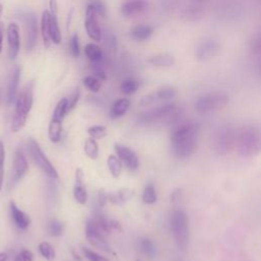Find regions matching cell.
Wrapping results in <instances>:
<instances>
[{
  "instance_id": "1",
  "label": "cell",
  "mask_w": 261,
  "mask_h": 261,
  "mask_svg": "<svg viewBox=\"0 0 261 261\" xmlns=\"http://www.w3.org/2000/svg\"><path fill=\"white\" fill-rule=\"evenodd\" d=\"M200 126L195 122H188L178 126L172 135V151L178 158H189L197 149Z\"/></svg>"
},
{
  "instance_id": "2",
  "label": "cell",
  "mask_w": 261,
  "mask_h": 261,
  "mask_svg": "<svg viewBox=\"0 0 261 261\" xmlns=\"http://www.w3.org/2000/svg\"><path fill=\"white\" fill-rule=\"evenodd\" d=\"M35 83L32 81L28 83L16 98V108L12 120V130L14 133L20 132L26 125L29 113L34 102Z\"/></svg>"
},
{
  "instance_id": "3",
  "label": "cell",
  "mask_w": 261,
  "mask_h": 261,
  "mask_svg": "<svg viewBox=\"0 0 261 261\" xmlns=\"http://www.w3.org/2000/svg\"><path fill=\"white\" fill-rule=\"evenodd\" d=\"M235 144L237 145L238 153L241 157H255L259 154L261 148L259 128L252 125L244 126L239 130L238 135L236 136Z\"/></svg>"
},
{
  "instance_id": "4",
  "label": "cell",
  "mask_w": 261,
  "mask_h": 261,
  "mask_svg": "<svg viewBox=\"0 0 261 261\" xmlns=\"http://www.w3.org/2000/svg\"><path fill=\"white\" fill-rule=\"evenodd\" d=\"M171 226L178 248L185 251L189 245L190 227L188 215L182 208L174 210L171 218Z\"/></svg>"
},
{
  "instance_id": "5",
  "label": "cell",
  "mask_w": 261,
  "mask_h": 261,
  "mask_svg": "<svg viewBox=\"0 0 261 261\" xmlns=\"http://www.w3.org/2000/svg\"><path fill=\"white\" fill-rule=\"evenodd\" d=\"M178 117L179 112L176 104H166L164 106L144 112L139 117V122L142 124L173 123L178 119Z\"/></svg>"
},
{
  "instance_id": "6",
  "label": "cell",
  "mask_w": 261,
  "mask_h": 261,
  "mask_svg": "<svg viewBox=\"0 0 261 261\" xmlns=\"http://www.w3.org/2000/svg\"><path fill=\"white\" fill-rule=\"evenodd\" d=\"M28 151L30 157L34 164L51 180H56L58 178V173L51 164V161L44 154L40 145L34 138H30L28 141Z\"/></svg>"
},
{
  "instance_id": "7",
  "label": "cell",
  "mask_w": 261,
  "mask_h": 261,
  "mask_svg": "<svg viewBox=\"0 0 261 261\" xmlns=\"http://www.w3.org/2000/svg\"><path fill=\"white\" fill-rule=\"evenodd\" d=\"M229 103V96L223 93H210L199 97L195 102V110L204 114L211 111L219 110Z\"/></svg>"
},
{
  "instance_id": "8",
  "label": "cell",
  "mask_w": 261,
  "mask_h": 261,
  "mask_svg": "<svg viewBox=\"0 0 261 261\" xmlns=\"http://www.w3.org/2000/svg\"><path fill=\"white\" fill-rule=\"evenodd\" d=\"M236 141V133L231 126H222L217 129L214 137V149L218 155L227 154Z\"/></svg>"
},
{
  "instance_id": "9",
  "label": "cell",
  "mask_w": 261,
  "mask_h": 261,
  "mask_svg": "<svg viewBox=\"0 0 261 261\" xmlns=\"http://www.w3.org/2000/svg\"><path fill=\"white\" fill-rule=\"evenodd\" d=\"M85 236L88 242L94 246L95 248L104 251V252H110V245L105 240L104 236L102 235V232L97 227L93 219H89L86 223L85 229Z\"/></svg>"
},
{
  "instance_id": "10",
  "label": "cell",
  "mask_w": 261,
  "mask_h": 261,
  "mask_svg": "<svg viewBox=\"0 0 261 261\" xmlns=\"http://www.w3.org/2000/svg\"><path fill=\"white\" fill-rule=\"evenodd\" d=\"M115 152L117 154V157L121 162L124 164L126 169L128 171L135 172L139 168V158L135 151H133L130 148L122 145V144H115L114 146Z\"/></svg>"
},
{
  "instance_id": "11",
  "label": "cell",
  "mask_w": 261,
  "mask_h": 261,
  "mask_svg": "<svg viewBox=\"0 0 261 261\" xmlns=\"http://www.w3.org/2000/svg\"><path fill=\"white\" fill-rule=\"evenodd\" d=\"M96 14L91 7V5H88L86 10V19H85V29L87 32V35L96 42L101 41L102 38V32L101 28L99 26V23L96 19Z\"/></svg>"
},
{
  "instance_id": "12",
  "label": "cell",
  "mask_w": 261,
  "mask_h": 261,
  "mask_svg": "<svg viewBox=\"0 0 261 261\" xmlns=\"http://www.w3.org/2000/svg\"><path fill=\"white\" fill-rule=\"evenodd\" d=\"M220 45L217 41L208 39L201 42L196 49V58L198 60H207L218 54Z\"/></svg>"
},
{
  "instance_id": "13",
  "label": "cell",
  "mask_w": 261,
  "mask_h": 261,
  "mask_svg": "<svg viewBox=\"0 0 261 261\" xmlns=\"http://www.w3.org/2000/svg\"><path fill=\"white\" fill-rule=\"evenodd\" d=\"M177 95V91L173 87H164L156 91L155 93H152L150 95H147L142 98L140 104L141 106H148L151 104H154L157 101H169L175 98Z\"/></svg>"
},
{
  "instance_id": "14",
  "label": "cell",
  "mask_w": 261,
  "mask_h": 261,
  "mask_svg": "<svg viewBox=\"0 0 261 261\" xmlns=\"http://www.w3.org/2000/svg\"><path fill=\"white\" fill-rule=\"evenodd\" d=\"M8 42L10 46V55L15 59L21 48V37H20V28L16 23L10 24L8 28Z\"/></svg>"
},
{
  "instance_id": "15",
  "label": "cell",
  "mask_w": 261,
  "mask_h": 261,
  "mask_svg": "<svg viewBox=\"0 0 261 261\" xmlns=\"http://www.w3.org/2000/svg\"><path fill=\"white\" fill-rule=\"evenodd\" d=\"M29 170L27 158L21 148H18L14 158V181L18 183L21 181Z\"/></svg>"
},
{
  "instance_id": "16",
  "label": "cell",
  "mask_w": 261,
  "mask_h": 261,
  "mask_svg": "<svg viewBox=\"0 0 261 261\" xmlns=\"http://www.w3.org/2000/svg\"><path fill=\"white\" fill-rule=\"evenodd\" d=\"M74 197L79 204H86L88 201V193L85 186V177L82 169L76 170V185L74 188Z\"/></svg>"
},
{
  "instance_id": "17",
  "label": "cell",
  "mask_w": 261,
  "mask_h": 261,
  "mask_svg": "<svg viewBox=\"0 0 261 261\" xmlns=\"http://www.w3.org/2000/svg\"><path fill=\"white\" fill-rule=\"evenodd\" d=\"M147 7V0H127L121 6V14L124 17H133L145 12Z\"/></svg>"
},
{
  "instance_id": "18",
  "label": "cell",
  "mask_w": 261,
  "mask_h": 261,
  "mask_svg": "<svg viewBox=\"0 0 261 261\" xmlns=\"http://www.w3.org/2000/svg\"><path fill=\"white\" fill-rule=\"evenodd\" d=\"M26 24H27V47L29 50H32L37 41L38 29H37V19L35 15L28 14L26 16Z\"/></svg>"
},
{
  "instance_id": "19",
  "label": "cell",
  "mask_w": 261,
  "mask_h": 261,
  "mask_svg": "<svg viewBox=\"0 0 261 261\" xmlns=\"http://www.w3.org/2000/svg\"><path fill=\"white\" fill-rule=\"evenodd\" d=\"M10 208H11V213L15 224L20 230H27L31 223L30 216L27 213H25L23 210H21L15 202H11Z\"/></svg>"
},
{
  "instance_id": "20",
  "label": "cell",
  "mask_w": 261,
  "mask_h": 261,
  "mask_svg": "<svg viewBox=\"0 0 261 261\" xmlns=\"http://www.w3.org/2000/svg\"><path fill=\"white\" fill-rule=\"evenodd\" d=\"M21 79V69L19 67L15 68L12 72L10 82L8 85V101L9 104H12L16 101V98L19 93V85Z\"/></svg>"
},
{
  "instance_id": "21",
  "label": "cell",
  "mask_w": 261,
  "mask_h": 261,
  "mask_svg": "<svg viewBox=\"0 0 261 261\" xmlns=\"http://www.w3.org/2000/svg\"><path fill=\"white\" fill-rule=\"evenodd\" d=\"M129 106H130V101L127 98L117 99L110 108V112H109L110 117L115 119V118L123 116L126 113V111L128 110Z\"/></svg>"
},
{
  "instance_id": "22",
  "label": "cell",
  "mask_w": 261,
  "mask_h": 261,
  "mask_svg": "<svg viewBox=\"0 0 261 261\" xmlns=\"http://www.w3.org/2000/svg\"><path fill=\"white\" fill-rule=\"evenodd\" d=\"M153 32H154L153 27L142 25V26L135 27L132 31H130V36H132V38L136 41L143 42L150 39L151 36L153 35Z\"/></svg>"
},
{
  "instance_id": "23",
  "label": "cell",
  "mask_w": 261,
  "mask_h": 261,
  "mask_svg": "<svg viewBox=\"0 0 261 261\" xmlns=\"http://www.w3.org/2000/svg\"><path fill=\"white\" fill-rule=\"evenodd\" d=\"M133 192L129 189H121L114 193H107V201L114 205H122L132 198Z\"/></svg>"
},
{
  "instance_id": "24",
  "label": "cell",
  "mask_w": 261,
  "mask_h": 261,
  "mask_svg": "<svg viewBox=\"0 0 261 261\" xmlns=\"http://www.w3.org/2000/svg\"><path fill=\"white\" fill-rule=\"evenodd\" d=\"M41 35L45 47H49L50 40V13L49 11H44L41 19Z\"/></svg>"
},
{
  "instance_id": "25",
  "label": "cell",
  "mask_w": 261,
  "mask_h": 261,
  "mask_svg": "<svg viewBox=\"0 0 261 261\" xmlns=\"http://www.w3.org/2000/svg\"><path fill=\"white\" fill-rule=\"evenodd\" d=\"M176 60L173 55L170 54H158L151 56L147 59V63L153 66V67H159V68H169L173 67L175 64Z\"/></svg>"
},
{
  "instance_id": "26",
  "label": "cell",
  "mask_w": 261,
  "mask_h": 261,
  "mask_svg": "<svg viewBox=\"0 0 261 261\" xmlns=\"http://www.w3.org/2000/svg\"><path fill=\"white\" fill-rule=\"evenodd\" d=\"M62 134V121L52 118L48 127V137L52 143H58Z\"/></svg>"
},
{
  "instance_id": "27",
  "label": "cell",
  "mask_w": 261,
  "mask_h": 261,
  "mask_svg": "<svg viewBox=\"0 0 261 261\" xmlns=\"http://www.w3.org/2000/svg\"><path fill=\"white\" fill-rule=\"evenodd\" d=\"M50 40L53 44H60L62 40L57 15L53 14H50Z\"/></svg>"
},
{
  "instance_id": "28",
  "label": "cell",
  "mask_w": 261,
  "mask_h": 261,
  "mask_svg": "<svg viewBox=\"0 0 261 261\" xmlns=\"http://www.w3.org/2000/svg\"><path fill=\"white\" fill-rule=\"evenodd\" d=\"M139 247H140V250L144 253V255L147 256L149 259H154L156 257L157 250L152 240L148 238H142L139 241Z\"/></svg>"
},
{
  "instance_id": "29",
  "label": "cell",
  "mask_w": 261,
  "mask_h": 261,
  "mask_svg": "<svg viewBox=\"0 0 261 261\" xmlns=\"http://www.w3.org/2000/svg\"><path fill=\"white\" fill-rule=\"evenodd\" d=\"M84 151L90 159L96 160L99 156V145L97 143V140L91 137L87 138L84 144Z\"/></svg>"
},
{
  "instance_id": "30",
  "label": "cell",
  "mask_w": 261,
  "mask_h": 261,
  "mask_svg": "<svg viewBox=\"0 0 261 261\" xmlns=\"http://www.w3.org/2000/svg\"><path fill=\"white\" fill-rule=\"evenodd\" d=\"M69 112H70V111H69V99L66 98V97H64V98H61V99L57 102V104H56V106H55V108H54L52 118L62 121V120L64 119L66 115H67Z\"/></svg>"
},
{
  "instance_id": "31",
  "label": "cell",
  "mask_w": 261,
  "mask_h": 261,
  "mask_svg": "<svg viewBox=\"0 0 261 261\" xmlns=\"http://www.w3.org/2000/svg\"><path fill=\"white\" fill-rule=\"evenodd\" d=\"M107 167L113 178H115V179L119 178L121 171H122V164L117 156L110 154L107 158Z\"/></svg>"
},
{
  "instance_id": "32",
  "label": "cell",
  "mask_w": 261,
  "mask_h": 261,
  "mask_svg": "<svg viewBox=\"0 0 261 261\" xmlns=\"http://www.w3.org/2000/svg\"><path fill=\"white\" fill-rule=\"evenodd\" d=\"M85 55L93 62H99L102 59V50L100 47L94 43H89L85 46Z\"/></svg>"
},
{
  "instance_id": "33",
  "label": "cell",
  "mask_w": 261,
  "mask_h": 261,
  "mask_svg": "<svg viewBox=\"0 0 261 261\" xmlns=\"http://www.w3.org/2000/svg\"><path fill=\"white\" fill-rule=\"evenodd\" d=\"M142 200L145 204L148 205H152L154 203H156L157 201V193H156V189L154 187V185L152 184H147L143 190V194H142Z\"/></svg>"
},
{
  "instance_id": "34",
  "label": "cell",
  "mask_w": 261,
  "mask_h": 261,
  "mask_svg": "<svg viewBox=\"0 0 261 261\" xmlns=\"http://www.w3.org/2000/svg\"><path fill=\"white\" fill-rule=\"evenodd\" d=\"M140 87V81L136 79H127L120 84V91L125 95L134 94Z\"/></svg>"
},
{
  "instance_id": "35",
  "label": "cell",
  "mask_w": 261,
  "mask_h": 261,
  "mask_svg": "<svg viewBox=\"0 0 261 261\" xmlns=\"http://www.w3.org/2000/svg\"><path fill=\"white\" fill-rule=\"evenodd\" d=\"M64 225L57 219H51L47 224V233L51 237H59L63 234Z\"/></svg>"
},
{
  "instance_id": "36",
  "label": "cell",
  "mask_w": 261,
  "mask_h": 261,
  "mask_svg": "<svg viewBox=\"0 0 261 261\" xmlns=\"http://www.w3.org/2000/svg\"><path fill=\"white\" fill-rule=\"evenodd\" d=\"M83 84H84L85 88H87L89 91H91L93 93H97L101 89L100 80L97 79L96 77H93V76L85 77L84 80H83Z\"/></svg>"
},
{
  "instance_id": "37",
  "label": "cell",
  "mask_w": 261,
  "mask_h": 261,
  "mask_svg": "<svg viewBox=\"0 0 261 261\" xmlns=\"http://www.w3.org/2000/svg\"><path fill=\"white\" fill-rule=\"evenodd\" d=\"M39 252L48 261H53L55 259L54 248L48 242H42L39 245Z\"/></svg>"
},
{
  "instance_id": "38",
  "label": "cell",
  "mask_w": 261,
  "mask_h": 261,
  "mask_svg": "<svg viewBox=\"0 0 261 261\" xmlns=\"http://www.w3.org/2000/svg\"><path fill=\"white\" fill-rule=\"evenodd\" d=\"M87 132L91 138L95 140H99L106 136L107 129L104 125H93L87 129Z\"/></svg>"
},
{
  "instance_id": "39",
  "label": "cell",
  "mask_w": 261,
  "mask_h": 261,
  "mask_svg": "<svg viewBox=\"0 0 261 261\" xmlns=\"http://www.w3.org/2000/svg\"><path fill=\"white\" fill-rule=\"evenodd\" d=\"M5 161H6V150L3 141L0 140V192L4 188V178H5Z\"/></svg>"
},
{
  "instance_id": "40",
  "label": "cell",
  "mask_w": 261,
  "mask_h": 261,
  "mask_svg": "<svg viewBox=\"0 0 261 261\" xmlns=\"http://www.w3.org/2000/svg\"><path fill=\"white\" fill-rule=\"evenodd\" d=\"M82 251H83L84 256H85L89 261H109L106 257H104V256H102V255H100V254H98V253H96V252L90 250V249L87 248V247H84V246H83V247H82Z\"/></svg>"
},
{
  "instance_id": "41",
  "label": "cell",
  "mask_w": 261,
  "mask_h": 261,
  "mask_svg": "<svg viewBox=\"0 0 261 261\" xmlns=\"http://www.w3.org/2000/svg\"><path fill=\"white\" fill-rule=\"evenodd\" d=\"M70 50L71 54L74 57H79L81 53V48H80V42H79V36L78 34H74L71 38L70 42Z\"/></svg>"
},
{
  "instance_id": "42",
  "label": "cell",
  "mask_w": 261,
  "mask_h": 261,
  "mask_svg": "<svg viewBox=\"0 0 261 261\" xmlns=\"http://www.w3.org/2000/svg\"><path fill=\"white\" fill-rule=\"evenodd\" d=\"M91 5V7L93 8L96 16L104 18L105 14H106V8L104 6V4L101 2V0H91V3L89 4Z\"/></svg>"
},
{
  "instance_id": "43",
  "label": "cell",
  "mask_w": 261,
  "mask_h": 261,
  "mask_svg": "<svg viewBox=\"0 0 261 261\" xmlns=\"http://www.w3.org/2000/svg\"><path fill=\"white\" fill-rule=\"evenodd\" d=\"M15 261H34V254L29 250H23L16 256Z\"/></svg>"
},
{
  "instance_id": "44",
  "label": "cell",
  "mask_w": 261,
  "mask_h": 261,
  "mask_svg": "<svg viewBox=\"0 0 261 261\" xmlns=\"http://www.w3.org/2000/svg\"><path fill=\"white\" fill-rule=\"evenodd\" d=\"M79 98H80V90L77 88L75 89V91L72 93L71 97L68 98L69 99V111H72L76 106H77V103L79 101Z\"/></svg>"
},
{
  "instance_id": "45",
  "label": "cell",
  "mask_w": 261,
  "mask_h": 261,
  "mask_svg": "<svg viewBox=\"0 0 261 261\" xmlns=\"http://www.w3.org/2000/svg\"><path fill=\"white\" fill-rule=\"evenodd\" d=\"M106 202H107V193L101 189L98 192V207H99V209H103Z\"/></svg>"
},
{
  "instance_id": "46",
  "label": "cell",
  "mask_w": 261,
  "mask_h": 261,
  "mask_svg": "<svg viewBox=\"0 0 261 261\" xmlns=\"http://www.w3.org/2000/svg\"><path fill=\"white\" fill-rule=\"evenodd\" d=\"M93 71H94V74H95L97 79H99V80H106V74H105L104 70L100 66L95 64Z\"/></svg>"
},
{
  "instance_id": "47",
  "label": "cell",
  "mask_w": 261,
  "mask_h": 261,
  "mask_svg": "<svg viewBox=\"0 0 261 261\" xmlns=\"http://www.w3.org/2000/svg\"><path fill=\"white\" fill-rule=\"evenodd\" d=\"M181 199H182V190H180V189L175 190V191L172 193V195H171V200H172V202H173L174 204H177V203H179V202L181 201Z\"/></svg>"
},
{
  "instance_id": "48",
  "label": "cell",
  "mask_w": 261,
  "mask_h": 261,
  "mask_svg": "<svg viewBox=\"0 0 261 261\" xmlns=\"http://www.w3.org/2000/svg\"><path fill=\"white\" fill-rule=\"evenodd\" d=\"M49 8H50V14L57 15V2L56 0H50L49 2Z\"/></svg>"
},
{
  "instance_id": "49",
  "label": "cell",
  "mask_w": 261,
  "mask_h": 261,
  "mask_svg": "<svg viewBox=\"0 0 261 261\" xmlns=\"http://www.w3.org/2000/svg\"><path fill=\"white\" fill-rule=\"evenodd\" d=\"M4 34H5V27L0 22V53H2L3 50V41H4Z\"/></svg>"
},
{
  "instance_id": "50",
  "label": "cell",
  "mask_w": 261,
  "mask_h": 261,
  "mask_svg": "<svg viewBox=\"0 0 261 261\" xmlns=\"http://www.w3.org/2000/svg\"><path fill=\"white\" fill-rule=\"evenodd\" d=\"M72 251V254H73V256L75 257V259L77 260V261H81L82 260V258H81V256L76 252V250H74V249H72L71 250Z\"/></svg>"
},
{
  "instance_id": "51",
  "label": "cell",
  "mask_w": 261,
  "mask_h": 261,
  "mask_svg": "<svg viewBox=\"0 0 261 261\" xmlns=\"http://www.w3.org/2000/svg\"><path fill=\"white\" fill-rule=\"evenodd\" d=\"M0 261H8V254L0 253Z\"/></svg>"
},
{
  "instance_id": "52",
  "label": "cell",
  "mask_w": 261,
  "mask_h": 261,
  "mask_svg": "<svg viewBox=\"0 0 261 261\" xmlns=\"http://www.w3.org/2000/svg\"><path fill=\"white\" fill-rule=\"evenodd\" d=\"M197 2H207V0H197Z\"/></svg>"
},
{
  "instance_id": "53",
  "label": "cell",
  "mask_w": 261,
  "mask_h": 261,
  "mask_svg": "<svg viewBox=\"0 0 261 261\" xmlns=\"http://www.w3.org/2000/svg\"><path fill=\"white\" fill-rule=\"evenodd\" d=\"M136 261H142V260H141V259H137Z\"/></svg>"
}]
</instances>
